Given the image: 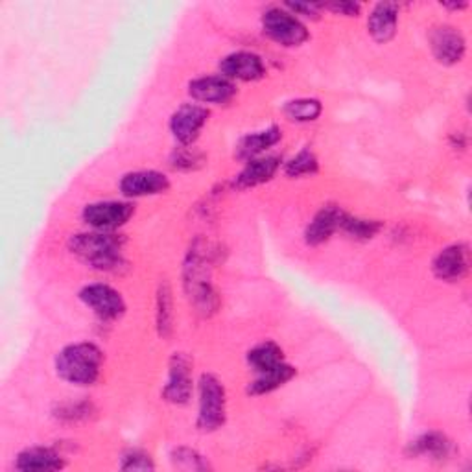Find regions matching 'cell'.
<instances>
[{
	"instance_id": "1",
	"label": "cell",
	"mask_w": 472,
	"mask_h": 472,
	"mask_svg": "<svg viewBox=\"0 0 472 472\" xmlns=\"http://www.w3.org/2000/svg\"><path fill=\"white\" fill-rule=\"evenodd\" d=\"M212 264L214 250L207 242L196 241L187 253L183 279L191 301L203 316H211L218 309V295L211 282Z\"/></svg>"
},
{
	"instance_id": "2",
	"label": "cell",
	"mask_w": 472,
	"mask_h": 472,
	"mask_svg": "<svg viewBox=\"0 0 472 472\" xmlns=\"http://www.w3.org/2000/svg\"><path fill=\"white\" fill-rule=\"evenodd\" d=\"M69 250L74 257L98 271H116L124 262L123 241L105 231L73 234Z\"/></svg>"
},
{
	"instance_id": "3",
	"label": "cell",
	"mask_w": 472,
	"mask_h": 472,
	"mask_svg": "<svg viewBox=\"0 0 472 472\" xmlns=\"http://www.w3.org/2000/svg\"><path fill=\"white\" fill-rule=\"evenodd\" d=\"M103 352L98 345L82 341L64 347L55 357L57 377L73 386H93L102 371Z\"/></svg>"
},
{
	"instance_id": "4",
	"label": "cell",
	"mask_w": 472,
	"mask_h": 472,
	"mask_svg": "<svg viewBox=\"0 0 472 472\" xmlns=\"http://www.w3.org/2000/svg\"><path fill=\"white\" fill-rule=\"evenodd\" d=\"M227 419V393L221 380L205 373L200 379V409H198V428L202 432H214L223 427Z\"/></svg>"
},
{
	"instance_id": "5",
	"label": "cell",
	"mask_w": 472,
	"mask_h": 472,
	"mask_svg": "<svg viewBox=\"0 0 472 472\" xmlns=\"http://www.w3.org/2000/svg\"><path fill=\"white\" fill-rule=\"evenodd\" d=\"M262 32L280 46H301L309 41L307 26L284 6L270 8L262 14Z\"/></svg>"
},
{
	"instance_id": "6",
	"label": "cell",
	"mask_w": 472,
	"mask_h": 472,
	"mask_svg": "<svg viewBox=\"0 0 472 472\" xmlns=\"http://www.w3.org/2000/svg\"><path fill=\"white\" fill-rule=\"evenodd\" d=\"M82 303L93 310L102 321H116L126 314V301L123 293L109 284H89L80 291Z\"/></svg>"
},
{
	"instance_id": "7",
	"label": "cell",
	"mask_w": 472,
	"mask_h": 472,
	"mask_svg": "<svg viewBox=\"0 0 472 472\" xmlns=\"http://www.w3.org/2000/svg\"><path fill=\"white\" fill-rule=\"evenodd\" d=\"M192 360L185 352H173L168 364V382L162 398L170 404L183 406L192 397Z\"/></svg>"
},
{
	"instance_id": "8",
	"label": "cell",
	"mask_w": 472,
	"mask_h": 472,
	"mask_svg": "<svg viewBox=\"0 0 472 472\" xmlns=\"http://www.w3.org/2000/svg\"><path fill=\"white\" fill-rule=\"evenodd\" d=\"M135 209L128 202H96L84 209V221L94 231L111 232L130 221Z\"/></svg>"
},
{
	"instance_id": "9",
	"label": "cell",
	"mask_w": 472,
	"mask_h": 472,
	"mask_svg": "<svg viewBox=\"0 0 472 472\" xmlns=\"http://www.w3.org/2000/svg\"><path fill=\"white\" fill-rule=\"evenodd\" d=\"M209 121V109L200 103H185L170 118V132L182 146H192Z\"/></svg>"
},
{
	"instance_id": "10",
	"label": "cell",
	"mask_w": 472,
	"mask_h": 472,
	"mask_svg": "<svg viewBox=\"0 0 472 472\" xmlns=\"http://www.w3.org/2000/svg\"><path fill=\"white\" fill-rule=\"evenodd\" d=\"M430 48L441 65H456L467 52V41L457 28L443 25L432 30Z\"/></svg>"
},
{
	"instance_id": "11",
	"label": "cell",
	"mask_w": 472,
	"mask_h": 472,
	"mask_svg": "<svg viewBox=\"0 0 472 472\" xmlns=\"http://www.w3.org/2000/svg\"><path fill=\"white\" fill-rule=\"evenodd\" d=\"M221 76L231 82H257L264 78L266 67L262 57L253 52H232L220 64Z\"/></svg>"
},
{
	"instance_id": "12",
	"label": "cell",
	"mask_w": 472,
	"mask_h": 472,
	"mask_svg": "<svg viewBox=\"0 0 472 472\" xmlns=\"http://www.w3.org/2000/svg\"><path fill=\"white\" fill-rule=\"evenodd\" d=\"M118 189L126 198H146V196H157L170 189L168 177L157 170H137L126 173Z\"/></svg>"
},
{
	"instance_id": "13",
	"label": "cell",
	"mask_w": 472,
	"mask_h": 472,
	"mask_svg": "<svg viewBox=\"0 0 472 472\" xmlns=\"http://www.w3.org/2000/svg\"><path fill=\"white\" fill-rule=\"evenodd\" d=\"M470 268V250L467 244L457 242L443 251L434 259L432 270L434 275L445 282H459Z\"/></svg>"
},
{
	"instance_id": "14",
	"label": "cell",
	"mask_w": 472,
	"mask_h": 472,
	"mask_svg": "<svg viewBox=\"0 0 472 472\" xmlns=\"http://www.w3.org/2000/svg\"><path fill=\"white\" fill-rule=\"evenodd\" d=\"M189 94L202 103H214L223 105L229 103L236 94L234 82L227 80L225 76H203L196 78L189 85Z\"/></svg>"
},
{
	"instance_id": "15",
	"label": "cell",
	"mask_w": 472,
	"mask_h": 472,
	"mask_svg": "<svg viewBox=\"0 0 472 472\" xmlns=\"http://www.w3.org/2000/svg\"><path fill=\"white\" fill-rule=\"evenodd\" d=\"M345 212L336 205L323 207L309 223L305 231V242L309 246H321L330 241V236L341 229Z\"/></svg>"
},
{
	"instance_id": "16",
	"label": "cell",
	"mask_w": 472,
	"mask_h": 472,
	"mask_svg": "<svg viewBox=\"0 0 472 472\" xmlns=\"http://www.w3.org/2000/svg\"><path fill=\"white\" fill-rule=\"evenodd\" d=\"M280 168V159L275 155H261L246 162L242 172L236 175L234 185L239 189H251L271 182Z\"/></svg>"
},
{
	"instance_id": "17",
	"label": "cell",
	"mask_w": 472,
	"mask_h": 472,
	"mask_svg": "<svg viewBox=\"0 0 472 472\" xmlns=\"http://www.w3.org/2000/svg\"><path fill=\"white\" fill-rule=\"evenodd\" d=\"M65 467V459L48 447H32L23 450L15 459V468L23 472H43L59 470Z\"/></svg>"
},
{
	"instance_id": "18",
	"label": "cell",
	"mask_w": 472,
	"mask_h": 472,
	"mask_svg": "<svg viewBox=\"0 0 472 472\" xmlns=\"http://www.w3.org/2000/svg\"><path fill=\"white\" fill-rule=\"evenodd\" d=\"M398 25V6L393 3L377 5L368 19V30L377 43H388L395 37Z\"/></svg>"
},
{
	"instance_id": "19",
	"label": "cell",
	"mask_w": 472,
	"mask_h": 472,
	"mask_svg": "<svg viewBox=\"0 0 472 472\" xmlns=\"http://www.w3.org/2000/svg\"><path fill=\"white\" fill-rule=\"evenodd\" d=\"M282 139V132L277 126H270L268 130L255 132L241 139L239 146H236V157L242 161H251L255 157H261L266 150L275 146Z\"/></svg>"
},
{
	"instance_id": "20",
	"label": "cell",
	"mask_w": 472,
	"mask_h": 472,
	"mask_svg": "<svg viewBox=\"0 0 472 472\" xmlns=\"http://www.w3.org/2000/svg\"><path fill=\"white\" fill-rule=\"evenodd\" d=\"M248 364L257 375H264L286 364L282 349L273 341H262L248 352Z\"/></svg>"
},
{
	"instance_id": "21",
	"label": "cell",
	"mask_w": 472,
	"mask_h": 472,
	"mask_svg": "<svg viewBox=\"0 0 472 472\" xmlns=\"http://www.w3.org/2000/svg\"><path fill=\"white\" fill-rule=\"evenodd\" d=\"M408 452H409V456H416V457L445 459L452 452V443L447 436H443L439 432H428V434L419 436L416 441H411Z\"/></svg>"
},
{
	"instance_id": "22",
	"label": "cell",
	"mask_w": 472,
	"mask_h": 472,
	"mask_svg": "<svg viewBox=\"0 0 472 472\" xmlns=\"http://www.w3.org/2000/svg\"><path fill=\"white\" fill-rule=\"evenodd\" d=\"M295 375H298V371H295V368H291L290 364H282L280 368L273 369V371H268L264 375H257V379L250 384L248 388V393L250 395H266V393H271L275 389H279L280 386H284L286 382H290Z\"/></svg>"
},
{
	"instance_id": "23",
	"label": "cell",
	"mask_w": 472,
	"mask_h": 472,
	"mask_svg": "<svg viewBox=\"0 0 472 472\" xmlns=\"http://www.w3.org/2000/svg\"><path fill=\"white\" fill-rule=\"evenodd\" d=\"M157 330L161 338H168L173 330V300L166 280L161 282L157 290Z\"/></svg>"
},
{
	"instance_id": "24",
	"label": "cell",
	"mask_w": 472,
	"mask_h": 472,
	"mask_svg": "<svg viewBox=\"0 0 472 472\" xmlns=\"http://www.w3.org/2000/svg\"><path fill=\"white\" fill-rule=\"evenodd\" d=\"M323 105L316 98H298L284 105V114L291 123H314L321 116Z\"/></svg>"
},
{
	"instance_id": "25",
	"label": "cell",
	"mask_w": 472,
	"mask_h": 472,
	"mask_svg": "<svg viewBox=\"0 0 472 472\" xmlns=\"http://www.w3.org/2000/svg\"><path fill=\"white\" fill-rule=\"evenodd\" d=\"M380 229L382 223L379 220H364V218H354L345 214L339 231L349 234L354 241H371Z\"/></svg>"
},
{
	"instance_id": "26",
	"label": "cell",
	"mask_w": 472,
	"mask_h": 472,
	"mask_svg": "<svg viewBox=\"0 0 472 472\" xmlns=\"http://www.w3.org/2000/svg\"><path fill=\"white\" fill-rule=\"evenodd\" d=\"M320 170V162L318 157L310 152V150H303L295 157H291L286 166L284 172L288 177H303V175H314Z\"/></svg>"
},
{
	"instance_id": "27",
	"label": "cell",
	"mask_w": 472,
	"mask_h": 472,
	"mask_svg": "<svg viewBox=\"0 0 472 472\" xmlns=\"http://www.w3.org/2000/svg\"><path fill=\"white\" fill-rule=\"evenodd\" d=\"M93 411H94V408L91 402H64L57 406L54 416H55V419L64 421V423H78V421L89 419Z\"/></svg>"
},
{
	"instance_id": "28",
	"label": "cell",
	"mask_w": 472,
	"mask_h": 472,
	"mask_svg": "<svg viewBox=\"0 0 472 472\" xmlns=\"http://www.w3.org/2000/svg\"><path fill=\"white\" fill-rule=\"evenodd\" d=\"M170 459L175 467L187 468V470H207V468H211L209 461L200 452L187 448V447L173 448V452L170 454Z\"/></svg>"
},
{
	"instance_id": "29",
	"label": "cell",
	"mask_w": 472,
	"mask_h": 472,
	"mask_svg": "<svg viewBox=\"0 0 472 472\" xmlns=\"http://www.w3.org/2000/svg\"><path fill=\"white\" fill-rule=\"evenodd\" d=\"M170 162L177 170H194L203 164V155L196 152L192 146H182L172 153Z\"/></svg>"
},
{
	"instance_id": "30",
	"label": "cell",
	"mask_w": 472,
	"mask_h": 472,
	"mask_svg": "<svg viewBox=\"0 0 472 472\" xmlns=\"http://www.w3.org/2000/svg\"><path fill=\"white\" fill-rule=\"evenodd\" d=\"M121 468L123 470H153L155 463L150 457V454L143 450H128L123 459H121Z\"/></svg>"
},
{
	"instance_id": "31",
	"label": "cell",
	"mask_w": 472,
	"mask_h": 472,
	"mask_svg": "<svg viewBox=\"0 0 472 472\" xmlns=\"http://www.w3.org/2000/svg\"><path fill=\"white\" fill-rule=\"evenodd\" d=\"M284 8L290 10L293 15L301 14L305 17H312V19H316L320 15V10H321L320 5H286Z\"/></svg>"
},
{
	"instance_id": "32",
	"label": "cell",
	"mask_w": 472,
	"mask_h": 472,
	"mask_svg": "<svg viewBox=\"0 0 472 472\" xmlns=\"http://www.w3.org/2000/svg\"><path fill=\"white\" fill-rule=\"evenodd\" d=\"M321 8L325 10H332L336 14H341V15H349V17H357L359 12H360V5H352V3H339V5H323Z\"/></svg>"
}]
</instances>
